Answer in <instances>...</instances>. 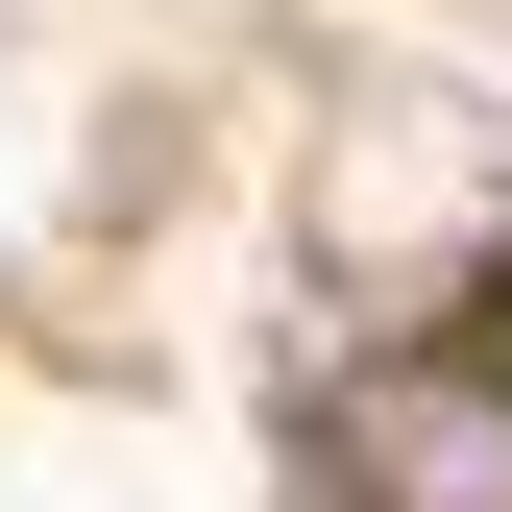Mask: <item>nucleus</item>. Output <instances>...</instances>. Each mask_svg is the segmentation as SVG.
<instances>
[{
  "label": "nucleus",
  "instance_id": "f257e3e1",
  "mask_svg": "<svg viewBox=\"0 0 512 512\" xmlns=\"http://www.w3.org/2000/svg\"><path fill=\"white\" fill-rule=\"evenodd\" d=\"M342 488L366 512H512V391L488 366H366L342 391Z\"/></svg>",
  "mask_w": 512,
  "mask_h": 512
},
{
  "label": "nucleus",
  "instance_id": "f03ea898",
  "mask_svg": "<svg viewBox=\"0 0 512 512\" xmlns=\"http://www.w3.org/2000/svg\"><path fill=\"white\" fill-rule=\"evenodd\" d=\"M488 391H512V269H488Z\"/></svg>",
  "mask_w": 512,
  "mask_h": 512
}]
</instances>
